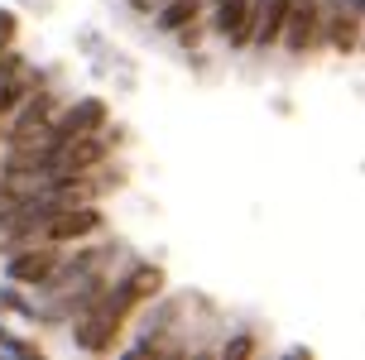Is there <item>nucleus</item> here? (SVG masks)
Masks as SVG:
<instances>
[{
  "label": "nucleus",
  "instance_id": "f257e3e1",
  "mask_svg": "<svg viewBox=\"0 0 365 360\" xmlns=\"http://www.w3.org/2000/svg\"><path fill=\"white\" fill-rule=\"evenodd\" d=\"M101 231V212L96 207H87V202H77V207H53V212L43 216V226H38V235L43 240H82V235Z\"/></svg>",
  "mask_w": 365,
  "mask_h": 360
},
{
  "label": "nucleus",
  "instance_id": "f03ea898",
  "mask_svg": "<svg viewBox=\"0 0 365 360\" xmlns=\"http://www.w3.org/2000/svg\"><path fill=\"white\" fill-rule=\"evenodd\" d=\"M101 130H106V101L101 96H87L58 125H48V135H53V144H63V140H77V135H101Z\"/></svg>",
  "mask_w": 365,
  "mask_h": 360
},
{
  "label": "nucleus",
  "instance_id": "7ed1b4c3",
  "mask_svg": "<svg viewBox=\"0 0 365 360\" xmlns=\"http://www.w3.org/2000/svg\"><path fill=\"white\" fill-rule=\"evenodd\" d=\"M53 269H58V245H29L24 254H15V259L5 264V274H10L15 284H43Z\"/></svg>",
  "mask_w": 365,
  "mask_h": 360
},
{
  "label": "nucleus",
  "instance_id": "20e7f679",
  "mask_svg": "<svg viewBox=\"0 0 365 360\" xmlns=\"http://www.w3.org/2000/svg\"><path fill=\"white\" fill-rule=\"evenodd\" d=\"M317 24H322V15H317V0H293V5H289V19H284L293 53H308V48H312Z\"/></svg>",
  "mask_w": 365,
  "mask_h": 360
},
{
  "label": "nucleus",
  "instance_id": "39448f33",
  "mask_svg": "<svg viewBox=\"0 0 365 360\" xmlns=\"http://www.w3.org/2000/svg\"><path fill=\"white\" fill-rule=\"evenodd\" d=\"M164 288V274L154 269V264H140V269H130L120 284H115V293H120V303L135 307V303H145V298H154Z\"/></svg>",
  "mask_w": 365,
  "mask_h": 360
},
{
  "label": "nucleus",
  "instance_id": "423d86ee",
  "mask_svg": "<svg viewBox=\"0 0 365 360\" xmlns=\"http://www.w3.org/2000/svg\"><path fill=\"white\" fill-rule=\"evenodd\" d=\"M356 43H361V15H336V29H331V48L336 53H356Z\"/></svg>",
  "mask_w": 365,
  "mask_h": 360
},
{
  "label": "nucleus",
  "instance_id": "0eeeda50",
  "mask_svg": "<svg viewBox=\"0 0 365 360\" xmlns=\"http://www.w3.org/2000/svg\"><path fill=\"white\" fill-rule=\"evenodd\" d=\"M197 15H202L197 0H168V10L159 15V29H187Z\"/></svg>",
  "mask_w": 365,
  "mask_h": 360
},
{
  "label": "nucleus",
  "instance_id": "6e6552de",
  "mask_svg": "<svg viewBox=\"0 0 365 360\" xmlns=\"http://www.w3.org/2000/svg\"><path fill=\"white\" fill-rule=\"evenodd\" d=\"M10 38H15V15L0 10V43H10Z\"/></svg>",
  "mask_w": 365,
  "mask_h": 360
},
{
  "label": "nucleus",
  "instance_id": "1a4fd4ad",
  "mask_svg": "<svg viewBox=\"0 0 365 360\" xmlns=\"http://www.w3.org/2000/svg\"><path fill=\"white\" fill-rule=\"evenodd\" d=\"M250 351H255V341H250V336H240V341L226 346V356H250Z\"/></svg>",
  "mask_w": 365,
  "mask_h": 360
},
{
  "label": "nucleus",
  "instance_id": "9d476101",
  "mask_svg": "<svg viewBox=\"0 0 365 360\" xmlns=\"http://www.w3.org/2000/svg\"><path fill=\"white\" fill-rule=\"evenodd\" d=\"M346 10H351V15H361V0H346Z\"/></svg>",
  "mask_w": 365,
  "mask_h": 360
}]
</instances>
